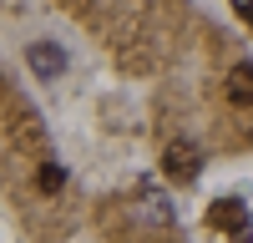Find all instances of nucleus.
<instances>
[{"label": "nucleus", "mask_w": 253, "mask_h": 243, "mask_svg": "<svg viewBox=\"0 0 253 243\" xmlns=\"http://www.w3.org/2000/svg\"><path fill=\"white\" fill-rule=\"evenodd\" d=\"M208 223L223 228L233 243H253V223H248V208H243L238 198H218L213 208H208Z\"/></svg>", "instance_id": "nucleus-1"}, {"label": "nucleus", "mask_w": 253, "mask_h": 243, "mask_svg": "<svg viewBox=\"0 0 253 243\" xmlns=\"http://www.w3.org/2000/svg\"><path fill=\"white\" fill-rule=\"evenodd\" d=\"M162 172L177 177V182H193V177L203 172V152L193 147V142H172V147H167V157H162Z\"/></svg>", "instance_id": "nucleus-2"}, {"label": "nucleus", "mask_w": 253, "mask_h": 243, "mask_svg": "<svg viewBox=\"0 0 253 243\" xmlns=\"http://www.w3.org/2000/svg\"><path fill=\"white\" fill-rule=\"evenodd\" d=\"M228 101L233 107H253V61H238L228 76Z\"/></svg>", "instance_id": "nucleus-3"}, {"label": "nucleus", "mask_w": 253, "mask_h": 243, "mask_svg": "<svg viewBox=\"0 0 253 243\" xmlns=\"http://www.w3.org/2000/svg\"><path fill=\"white\" fill-rule=\"evenodd\" d=\"M26 56H31L36 76H61V66H66V56H61V46H46V40H41V46H31Z\"/></svg>", "instance_id": "nucleus-4"}, {"label": "nucleus", "mask_w": 253, "mask_h": 243, "mask_svg": "<svg viewBox=\"0 0 253 243\" xmlns=\"http://www.w3.org/2000/svg\"><path fill=\"white\" fill-rule=\"evenodd\" d=\"M36 188H41V193H61V188H66V172H61L56 162H46V167L36 172Z\"/></svg>", "instance_id": "nucleus-5"}, {"label": "nucleus", "mask_w": 253, "mask_h": 243, "mask_svg": "<svg viewBox=\"0 0 253 243\" xmlns=\"http://www.w3.org/2000/svg\"><path fill=\"white\" fill-rule=\"evenodd\" d=\"M238 15H243L248 26H253V0H238Z\"/></svg>", "instance_id": "nucleus-6"}]
</instances>
